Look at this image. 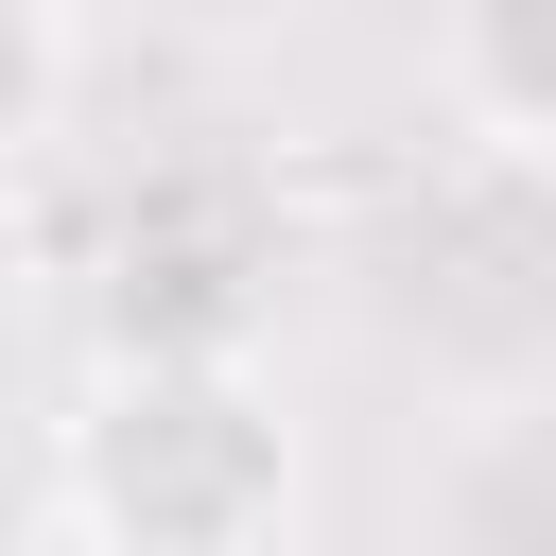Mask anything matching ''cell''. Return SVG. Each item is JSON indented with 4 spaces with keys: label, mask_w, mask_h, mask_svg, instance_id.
<instances>
[{
    "label": "cell",
    "mask_w": 556,
    "mask_h": 556,
    "mask_svg": "<svg viewBox=\"0 0 556 556\" xmlns=\"http://www.w3.org/2000/svg\"><path fill=\"white\" fill-rule=\"evenodd\" d=\"M70 521L104 556H278L295 400L243 348H104V382L70 417Z\"/></svg>",
    "instance_id": "obj_1"
},
{
    "label": "cell",
    "mask_w": 556,
    "mask_h": 556,
    "mask_svg": "<svg viewBox=\"0 0 556 556\" xmlns=\"http://www.w3.org/2000/svg\"><path fill=\"white\" fill-rule=\"evenodd\" d=\"M434 87L469 139L556 156V0H434Z\"/></svg>",
    "instance_id": "obj_2"
},
{
    "label": "cell",
    "mask_w": 556,
    "mask_h": 556,
    "mask_svg": "<svg viewBox=\"0 0 556 556\" xmlns=\"http://www.w3.org/2000/svg\"><path fill=\"white\" fill-rule=\"evenodd\" d=\"M70 87H87L70 0H0V156H35V139L70 122Z\"/></svg>",
    "instance_id": "obj_3"
}]
</instances>
